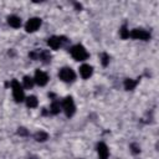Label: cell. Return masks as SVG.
Wrapping results in <instances>:
<instances>
[{
    "label": "cell",
    "mask_w": 159,
    "mask_h": 159,
    "mask_svg": "<svg viewBox=\"0 0 159 159\" xmlns=\"http://www.w3.org/2000/svg\"><path fill=\"white\" fill-rule=\"evenodd\" d=\"M70 53L76 61H84V60H87L89 57V53L87 52V50L80 43L72 46L71 50H70Z\"/></svg>",
    "instance_id": "cell-1"
},
{
    "label": "cell",
    "mask_w": 159,
    "mask_h": 159,
    "mask_svg": "<svg viewBox=\"0 0 159 159\" xmlns=\"http://www.w3.org/2000/svg\"><path fill=\"white\" fill-rule=\"evenodd\" d=\"M11 89H12V97H14L15 102L21 103L22 101H25V94H24L22 86L20 84V82L17 80L11 81Z\"/></svg>",
    "instance_id": "cell-2"
},
{
    "label": "cell",
    "mask_w": 159,
    "mask_h": 159,
    "mask_svg": "<svg viewBox=\"0 0 159 159\" xmlns=\"http://www.w3.org/2000/svg\"><path fill=\"white\" fill-rule=\"evenodd\" d=\"M61 108H62V111L65 112V114H66L68 118L75 114V112H76V106H75V102H73V99H72L71 96H67V97L61 102Z\"/></svg>",
    "instance_id": "cell-3"
},
{
    "label": "cell",
    "mask_w": 159,
    "mask_h": 159,
    "mask_svg": "<svg viewBox=\"0 0 159 159\" xmlns=\"http://www.w3.org/2000/svg\"><path fill=\"white\" fill-rule=\"evenodd\" d=\"M32 60H41L43 63H48L51 61V53L47 50H35L29 53Z\"/></svg>",
    "instance_id": "cell-4"
},
{
    "label": "cell",
    "mask_w": 159,
    "mask_h": 159,
    "mask_svg": "<svg viewBox=\"0 0 159 159\" xmlns=\"http://www.w3.org/2000/svg\"><path fill=\"white\" fill-rule=\"evenodd\" d=\"M58 77L61 81L70 83V82H73L76 80V73L71 67H63L58 71Z\"/></svg>",
    "instance_id": "cell-5"
},
{
    "label": "cell",
    "mask_w": 159,
    "mask_h": 159,
    "mask_svg": "<svg viewBox=\"0 0 159 159\" xmlns=\"http://www.w3.org/2000/svg\"><path fill=\"white\" fill-rule=\"evenodd\" d=\"M129 36L134 40H143V41H147L150 39V32L144 30V29H134L129 32Z\"/></svg>",
    "instance_id": "cell-6"
},
{
    "label": "cell",
    "mask_w": 159,
    "mask_h": 159,
    "mask_svg": "<svg viewBox=\"0 0 159 159\" xmlns=\"http://www.w3.org/2000/svg\"><path fill=\"white\" fill-rule=\"evenodd\" d=\"M41 24H42V20L40 17H31L25 24V30L26 32H35L36 30H39Z\"/></svg>",
    "instance_id": "cell-7"
},
{
    "label": "cell",
    "mask_w": 159,
    "mask_h": 159,
    "mask_svg": "<svg viewBox=\"0 0 159 159\" xmlns=\"http://www.w3.org/2000/svg\"><path fill=\"white\" fill-rule=\"evenodd\" d=\"M66 41H67V40H66L65 36H51V37H48V40H47V45H48L52 50H57V48H60Z\"/></svg>",
    "instance_id": "cell-8"
},
{
    "label": "cell",
    "mask_w": 159,
    "mask_h": 159,
    "mask_svg": "<svg viewBox=\"0 0 159 159\" xmlns=\"http://www.w3.org/2000/svg\"><path fill=\"white\" fill-rule=\"evenodd\" d=\"M48 75L43 71H40V70H36L35 72V76H34V82L39 86H45L47 82H48Z\"/></svg>",
    "instance_id": "cell-9"
},
{
    "label": "cell",
    "mask_w": 159,
    "mask_h": 159,
    "mask_svg": "<svg viewBox=\"0 0 159 159\" xmlns=\"http://www.w3.org/2000/svg\"><path fill=\"white\" fill-rule=\"evenodd\" d=\"M97 153H98L99 159H108V157H109V149H108L107 144L103 143V142H99L97 144Z\"/></svg>",
    "instance_id": "cell-10"
},
{
    "label": "cell",
    "mask_w": 159,
    "mask_h": 159,
    "mask_svg": "<svg viewBox=\"0 0 159 159\" xmlns=\"http://www.w3.org/2000/svg\"><path fill=\"white\" fill-rule=\"evenodd\" d=\"M92 73H93L92 66H89V65H87V63H83V65L80 67V75H81L82 78L87 80V78H89V77L92 76Z\"/></svg>",
    "instance_id": "cell-11"
},
{
    "label": "cell",
    "mask_w": 159,
    "mask_h": 159,
    "mask_svg": "<svg viewBox=\"0 0 159 159\" xmlns=\"http://www.w3.org/2000/svg\"><path fill=\"white\" fill-rule=\"evenodd\" d=\"M7 24L14 29H19L21 26V19L16 15H10L7 17Z\"/></svg>",
    "instance_id": "cell-12"
},
{
    "label": "cell",
    "mask_w": 159,
    "mask_h": 159,
    "mask_svg": "<svg viewBox=\"0 0 159 159\" xmlns=\"http://www.w3.org/2000/svg\"><path fill=\"white\" fill-rule=\"evenodd\" d=\"M138 80H132V78H127V80H124V88L127 89V91H133L135 87H137V84H138Z\"/></svg>",
    "instance_id": "cell-13"
},
{
    "label": "cell",
    "mask_w": 159,
    "mask_h": 159,
    "mask_svg": "<svg viewBox=\"0 0 159 159\" xmlns=\"http://www.w3.org/2000/svg\"><path fill=\"white\" fill-rule=\"evenodd\" d=\"M61 109H62V108H61V103H60L58 101H53V102L51 103V106H50L48 113H50V114H58Z\"/></svg>",
    "instance_id": "cell-14"
},
{
    "label": "cell",
    "mask_w": 159,
    "mask_h": 159,
    "mask_svg": "<svg viewBox=\"0 0 159 159\" xmlns=\"http://www.w3.org/2000/svg\"><path fill=\"white\" fill-rule=\"evenodd\" d=\"M25 102H26V106H27L29 108H36L37 104H39V101H37V98H36L35 96H29V97L25 99Z\"/></svg>",
    "instance_id": "cell-15"
},
{
    "label": "cell",
    "mask_w": 159,
    "mask_h": 159,
    "mask_svg": "<svg viewBox=\"0 0 159 159\" xmlns=\"http://www.w3.org/2000/svg\"><path fill=\"white\" fill-rule=\"evenodd\" d=\"M34 137H35V140L36 142H45L46 139H48V134L46 132H42V130L36 132Z\"/></svg>",
    "instance_id": "cell-16"
},
{
    "label": "cell",
    "mask_w": 159,
    "mask_h": 159,
    "mask_svg": "<svg viewBox=\"0 0 159 159\" xmlns=\"http://www.w3.org/2000/svg\"><path fill=\"white\" fill-rule=\"evenodd\" d=\"M22 83H24V87L25 88H32V86H34V78H31L30 76H24V80H22Z\"/></svg>",
    "instance_id": "cell-17"
},
{
    "label": "cell",
    "mask_w": 159,
    "mask_h": 159,
    "mask_svg": "<svg viewBox=\"0 0 159 159\" xmlns=\"http://www.w3.org/2000/svg\"><path fill=\"white\" fill-rule=\"evenodd\" d=\"M119 34H120V37L122 39H128L129 37V30L127 27V25H123L119 30Z\"/></svg>",
    "instance_id": "cell-18"
},
{
    "label": "cell",
    "mask_w": 159,
    "mask_h": 159,
    "mask_svg": "<svg viewBox=\"0 0 159 159\" xmlns=\"http://www.w3.org/2000/svg\"><path fill=\"white\" fill-rule=\"evenodd\" d=\"M101 62H102V65L106 67V66L109 63V55H108V53H106V52L101 53Z\"/></svg>",
    "instance_id": "cell-19"
},
{
    "label": "cell",
    "mask_w": 159,
    "mask_h": 159,
    "mask_svg": "<svg viewBox=\"0 0 159 159\" xmlns=\"http://www.w3.org/2000/svg\"><path fill=\"white\" fill-rule=\"evenodd\" d=\"M130 150H132L133 154H138L140 152V148H139V145L137 143H132L130 144Z\"/></svg>",
    "instance_id": "cell-20"
},
{
    "label": "cell",
    "mask_w": 159,
    "mask_h": 159,
    "mask_svg": "<svg viewBox=\"0 0 159 159\" xmlns=\"http://www.w3.org/2000/svg\"><path fill=\"white\" fill-rule=\"evenodd\" d=\"M17 133L20 134V135H24V137H26L27 134H29V132H27V129L26 128H19V130H17Z\"/></svg>",
    "instance_id": "cell-21"
},
{
    "label": "cell",
    "mask_w": 159,
    "mask_h": 159,
    "mask_svg": "<svg viewBox=\"0 0 159 159\" xmlns=\"http://www.w3.org/2000/svg\"><path fill=\"white\" fill-rule=\"evenodd\" d=\"M75 6H76L77 9H81V5H80V4H75Z\"/></svg>",
    "instance_id": "cell-22"
}]
</instances>
